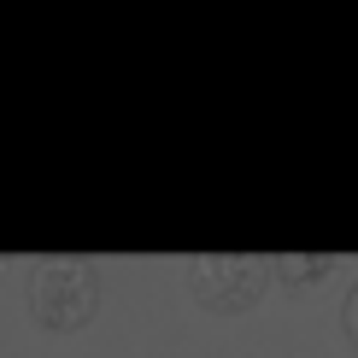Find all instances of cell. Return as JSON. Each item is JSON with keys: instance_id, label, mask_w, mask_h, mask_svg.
I'll use <instances>...</instances> for the list:
<instances>
[{"instance_id": "obj_1", "label": "cell", "mask_w": 358, "mask_h": 358, "mask_svg": "<svg viewBox=\"0 0 358 358\" xmlns=\"http://www.w3.org/2000/svg\"><path fill=\"white\" fill-rule=\"evenodd\" d=\"M182 288L200 311L241 317L271 294V259H259V252H194L182 264Z\"/></svg>"}, {"instance_id": "obj_2", "label": "cell", "mask_w": 358, "mask_h": 358, "mask_svg": "<svg viewBox=\"0 0 358 358\" xmlns=\"http://www.w3.org/2000/svg\"><path fill=\"white\" fill-rule=\"evenodd\" d=\"M29 317L53 335H71V329H88L100 311V271L88 259H41L29 271Z\"/></svg>"}, {"instance_id": "obj_3", "label": "cell", "mask_w": 358, "mask_h": 358, "mask_svg": "<svg viewBox=\"0 0 358 358\" xmlns=\"http://www.w3.org/2000/svg\"><path fill=\"white\" fill-rule=\"evenodd\" d=\"M329 271L335 252H276L271 259V282H288V288H317Z\"/></svg>"}, {"instance_id": "obj_4", "label": "cell", "mask_w": 358, "mask_h": 358, "mask_svg": "<svg viewBox=\"0 0 358 358\" xmlns=\"http://www.w3.org/2000/svg\"><path fill=\"white\" fill-rule=\"evenodd\" d=\"M341 335H347V347L358 352V282L347 288V300H341Z\"/></svg>"}]
</instances>
